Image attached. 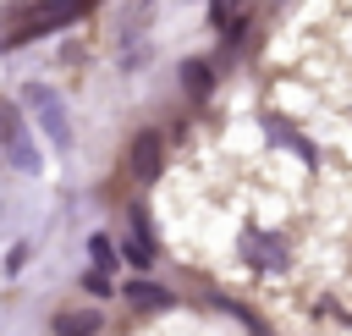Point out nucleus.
Returning <instances> with one entry per match:
<instances>
[{"instance_id":"nucleus-1","label":"nucleus","mask_w":352,"mask_h":336,"mask_svg":"<svg viewBox=\"0 0 352 336\" xmlns=\"http://www.w3.org/2000/svg\"><path fill=\"white\" fill-rule=\"evenodd\" d=\"M0 160H11L22 176H33V171H38V149H33V138H28L22 110H16V105H0Z\"/></svg>"},{"instance_id":"nucleus-3","label":"nucleus","mask_w":352,"mask_h":336,"mask_svg":"<svg viewBox=\"0 0 352 336\" xmlns=\"http://www.w3.org/2000/svg\"><path fill=\"white\" fill-rule=\"evenodd\" d=\"M55 330H60V336H94V330H99V314H82V308H60V314H55Z\"/></svg>"},{"instance_id":"nucleus-5","label":"nucleus","mask_w":352,"mask_h":336,"mask_svg":"<svg viewBox=\"0 0 352 336\" xmlns=\"http://www.w3.org/2000/svg\"><path fill=\"white\" fill-rule=\"evenodd\" d=\"M126 297H132L138 308H165V303H170V292H160L154 281H132V286H126Z\"/></svg>"},{"instance_id":"nucleus-2","label":"nucleus","mask_w":352,"mask_h":336,"mask_svg":"<svg viewBox=\"0 0 352 336\" xmlns=\"http://www.w3.org/2000/svg\"><path fill=\"white\" fill-rule=\"evenodd\" d=\"M22 99L33 105V116L44 121V132H50V143L55 149H72V127H66V110H60V94L55 88H44V83H28L22 88Z\"/></svg>"},{"instance_id":"nucleus-7","label":"nucleus","mask_w":352,"mask_h":336,"mask_svg":"<svg viewBox=\"0 0 352 336\" xmlns=\"http://www.w3.org/2000/svg\"><path fill=\"white\" fill-rule=\"evenodd\" d=\"M88 248H94V264H99V275L110 270V237H88Z\"/></svg>"},{"instance_id":"nucleus-4","label":"nucleus","mask_w":352,"mask_h":336,"mask_svg":"<svg viewBox=\"0 0 352 336\" xmlns=\"http://www.w3.org/2000/svg\"><path fill=\"white\" fill-rule=\"evenodd\" d=\"M132 165H138V176H154V171H160V138H154V132L138 138V160H132Z\"/></svg>"},{"instance_id":"nucleus-6","label":"nucleus","mask_w":352,"mask_h":336,"mask_svg":"<svg viewBox=\"0 0 352 336\" xmlns=\"http://www.w3.org/2000/svg\"><path fill=\"white\" fill-rule=\"evenodd\" d=\"M187 88L192 94H209V66L204 61H187Z\"/></svg>"}]
</instances>
